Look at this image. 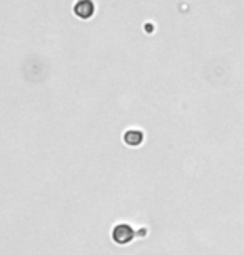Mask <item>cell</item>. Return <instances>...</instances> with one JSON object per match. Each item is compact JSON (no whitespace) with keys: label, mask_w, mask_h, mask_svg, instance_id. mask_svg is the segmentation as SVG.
<instances>
[{"label":"cell","mask_w":244,"mask_h":255,"mask_svg":"<svg viewBox=\"0 0 244 255\" xmlns=\"http://www.w3.org/2000/svg\"><path fill=\"white\" fill-rule=\"evenodd\" d=\"M114 240H116L117 244H129L131 240L134 239V232L132 229L129 227V225H117L116 229H114V234H112Z\"/></svg>","instance_id":"6da1fadb"},{"label":"cell","mask_w":244,"mask_h":255,"mask_svg":"<svg viewBox=\"0 0 244 255\" xmlns=\"http://www.w3.org/2000/svg\"><path fill=\"white\" fill-rule=\"evenodd\" d=\"M74 13L80 18H89L94 15V2L92 0H79L74 5Z\"/></svg>","instance_id":"7a4b0ae2"},{"label":"cell","mask_w":244,"mask_h":255,"mask_svg":"<svg viewBox=\"0 0 244 255\" xmlns=\"http://www.w3.org/2000/svg\"><path fill=\"white\" fill-rule=\"evenodd\" d=\"M124 140H126V143H129V145H139L142 140V133L139 130H129L126 133V137H124Z\"/></svg>","instance_id":"3957f363"}]
</instances>
